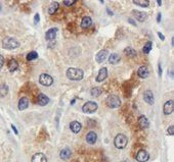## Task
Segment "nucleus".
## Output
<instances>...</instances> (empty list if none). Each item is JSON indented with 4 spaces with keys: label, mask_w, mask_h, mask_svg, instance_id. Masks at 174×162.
<instances>
[{
    "label": "nucleus",
    "mask_w": 174,
    "mask_h": 162,
    "mask_svg": "<svg viewBox=\"0 0 174 162\" xmlns=\"http://www.w3.org/2000/svg\"><path fill=\"white\" fill-rule=\"evenodd\" d=\"M67 78L71 81H80L84 77V72L80 68H74V67H70L67 69Z\"/></svg>",
    "instance_id": "obj_1"
},
{
    "label": "nucleus",
    "mask_w": 174,
    "mask_h": 162,
    "mask_svg": "<svg viewBox=\"0 0 174 162\" xmlns=\"http://www.w3.org/2000/svg\"><path fill=\"white\" fill-rule=\"evenodd\" d=\"M2 46H3L4 49L13 50V49H15V48H18V46H20V43H18V40H15V38L6 37L3 41H2Z\"/></svg>",
    "instance_id": "obj_2"
},
{
    "label": "nucleus",
    "mask_w": 174,
    "mask_h": 162,
    "mask_svg": "<svg viewBox=\"0 0 174 162\" xmlns=\"http://www.w3.org/2000/svg\"><path fill=\"white\" fill-rule=\"evenodd\" d=\"M127 143H128L127 137L123 134L117 135L114 140V145H115V147L118 148V149H124V148L127 146Z\"/></svg>",
    "instance_id": "obj_3"
},
{
    "label": "nucleus",
    "mask_w": 174,
    "mask_h": 162,
    "mask_svg": "<svg viewBox=\"0 0 174 162\" xmlns=\"http://www.w3.org/2000/svg\"><path fill=\"white\" fill-rule=\"evenodd\" d=\"M107 105L110 108H117L121 105V100L116 95H110L107 98Z\"/></svg>",
    "instance_id": "obj_4"
},
{
    "label": "nucleus",
    "mask_w": 174,
    "mask_h": 162,
    "mask_svg": "<svg viewBox=\"0 0 174 162\" xmlns=\"http://www.w3.org/2000/svg\"><path fill=\"white\" fill-rule=\"evenodd\" d=\"M82 110L84 113H88V114H90V113H93L97 110V104L93 101H88L83 105Z\"/></svg>",
    "instance_id": "obj_5"
},
{
    "label": "nucleus",
    "mask_w": 174,
    "mask_h": 162,
    "mask_svg": "<svg viewBox=\"0 0 174 162\" xmlns=\"http://www.w3.org/2000/svg\"><path fill=\"white\" fill-rule=\"evenodd\" d=\"M39 83L41 84L42 86L49 87V86H51L53 84V78L47 74H42V75H40V77H39Z\"/></svg>",
    "instance_id": "obj_6"
},
{
    "label": "nucleus",
    "mask_w": 174,
    "mask_h": 162,
    "mask_svg": "<svg viewBox=\"0 0 174 162\" xmlns=\"http://www.w3.org/2000/svg\"><path fill=\"white\" fill-rule=\"evenodd\" d=\"M149 159V154L146 150H139L136 154V160L138 162H146Z\"/></svg>",
    "instance_id": "obj_7"
},
{
    "label": "nucleus",
    "mask_w": 174,
    "mask_h": 162,
    "mask_svg": "<svg viewBox=\"0 0 174 162\" xmlns=\"http://www.w3.org/2000/svg\"><path fill=\"white\" fill-rule=\"evenodd\" d=\"M173 109H174L173 100H169V101H167L164 104V106H163V112H164V114H166V115L171 114V113L173 112Z\"/></svg>",
    "instance_id": "obj_8"
},
{
    "label": "nucleus",
    "mask_w": 174,
    "mask_h": 162,
    "mask_svg": "<svg viewBox=\"0 0 174 162\" xmlns=\"http://www.w3.org/2000/svg\"><path fill=\"white\" fill-rule=\"evenodd\" d=\"M107 77H108V69H107V67H101L98 71L97 77H96V82H103L107 79Z\"/></svg>",
    "instance_id": "obj_9"
},
{
    "label": "nucleus",
    "mask_w": 174,
    "mask_h": 162,
    "mask_svg": "<svg viewBox=\"0 0 174 162\" xmlns=\"http://www.w3.org/2000/svg\"><path fill=\"white\" fill-rule=\"evenodd\" d=\"M57 31L58 30L57 28H52V29L48 30L46 32V34H45V39H46L47 41H52V40H54L55 37H57Z\"/></svg>",
    "instance_id": "obj_10"
},
{
    "label": "nucleus",
    "mask_w": 174,
    "mask_h": 162,
    "mask_svg": "<svg viewBox=\"0 0 174 162\" xmlns=\"http://www.w3.org/2000/svg\"><path fill=\"white\" fill-rule=\"evenodd\" d=\"M143 100L148 104H151V105L154 104V101H155L154 94H153V92L151 90H148V91H146L143 93Z\"/></svg>",
    "instance_id": "obj_11"
},
{
    "label": "nucleus",
    "mask_w": 174,
    "mask_h": 162,
    "mask_svg": "<svg viewBox=\"0 0 174 162\" xmlns=\"http://www.w3.org/2000/svg\"><path fill=\"white\" fill-rule=\"evenodd\" d=\"M149 68H148V66H146V65L140 66L138 68V71H137L138 77L141 78V79H146V78L149 77Z\"/></svg>",
    "instance_id": "obj_12"
},
{
    "label": "nucleus",
    "mask_w": 174,
    "mask_h": 162,
    "mask_svg": "<svg viewBox=\"0 0 174 162\" xmlns=\"http://www.w3.org/2000/svg\"><path fill=\"white\" fill-rule=\"evenodd\" d=\"M81 128H82L81 123H80L79 121H77V120H74V121H72V122L70 123V129H71L74 134H78L79 132L81 131Z\"/></svg>",
    "instance_id": "obj_13"
},
{
    "label": "nucleus",
    "mask_w": 174,
    "mask_h": 162,
    "mask_svg": "<svg viewBox=\"0 0 174 162\" xmlns=\"http://www.w3.org/2000/svg\"><path fill=\"white\" fill-rule=\"evenodd\" d=\"M108 50H100V52H98L97 54H96V61H97L98 63H101L103 61H104L107 59V57H108Z\"/></svg>",
    "instance_id": "obj_14"
},
{
    "label": "nucleus",
    "mask_w": 174,
    "mask_h": 162,
    "mask_svg": "<svg viewBox=\"0 0 174 162\" xmlns=\"http://www.w3.org/2000/svg\"><path fill=\"white\" fill-rule=\"evenodd\" d=\"M132 14L134 15L136 20H137L138 21H141V23H143V21H146V17H148V15H146V12H143V11H138V10H133V11H132Z\"/></svg>",
    "instance_id": "obj_15"
},
{
    "label": "nucleus",
    "mask_w": 174,
    "mask_h": 162,
    "mask_svg": "<svg viewBox=\"0 0 174 162\" xmlns=\"http://www.w3.org/2000/svg\"><path fill=\"white\" fill-rule=\"evenodd\" d=\"M96 140H97V135H96L94 132H89V133L86 135V142L88 144L90 145L95 144Z\"/></svg>",
    "instance_id": "obj_16"
},
{
    "label": "nucleus",
    "mask_w": 174,
    "mask_h": 162,
    "mask_svg": "<svg viewBox=\"0 0 174 162\" xmlns=\"http://www.w3.org/2000/svg\"><path fill=\"white\" fill-rule=\"evenodd\" d=\"M32 162H47L46 156L42 153H36L32 157Z\"/></svg>",
    "instance_id": "obj_17"
},
{
    "label": "nucleus",
    "mask_w": 174,
    "mask_h": 162,
    "mask_svg": "<svg viewBox=\"0 0 174 162\" xmlns=\"http://www.w3.org/2000/svg\"><path fill=\"white\" fill-rule=\"evenodd\" d=\"M138 122H139V125H140V128L143 129H148L149 126V122L148 118L144 116V115H141V116H139Z\"/></svg>",
    "instance_id": "obj_18"
},
{
    "label": "nucleus",
    "mask_w": 174,
    "mask_h": 162,
    "mask_svg": "<svg viewBox=\"0 0 174 162\" xmlns=\"http://www.w3.org/2000/svg\"><path fill=\"white\" fill-rule=\"evenodd\" d=\"M48 102H49V98H48L45 94H43V93L39 94V96H38V103H39V105H41V106H45V105L48 104Z\"/></svg>",
    "instance_id": "obj_19"
},
{
    "label": "nucleus",
    "mask_w": 174,
    "mask_h": 162,
    "mask_svg": "<svg viewBox=\"0 0 174 162\" xmlns=\"http://www.w3.org/2000/svg\"><path fill=\"white\" fill-rule=\"evenodd\" d=\"M60 156L63 160H68V159H70V157L72 156V152L69 148H65V149H63L61 151Z\"/></svg>",
    "instance_id": "obj_20"
},
{
    "label": "nucleus",
    "mask_w": 174,
    "mask_h": 162,
    "mask_svg": "<svg viewBox=\"0 0 174 162\" xmlns=\"http://www.w3.org/2000/svg\"><path fill=\"white\" fill-rule=\"evenodd\" d=\"M29 106V100L26 98V97H23V98L20 99L18 101V109L20 110H25L27 109Z\"/></svg>",
    "instance_id": "obj_21"
},
{
    "label": "nucleus",
    "mask_w": 174,
    "mask_h": 162,
    "mask_svg": "<svg viewBox=\"0 0 174 162\" xmlns=\"http://www.w3.org/2000/svg\"><path fill=\"white\" fill-rule=\"evenodd\" d=\"M91 25H92V20H91V17H83V20H82V21H81V27H82L83 29H88Z\"/></svg>",
    "instance_id": "obj_22"
},
{
    "label": "nucleus",
    "mask_w": 174,
    "mask_h": 162,
    "mask_svg": "<svg viewBox=\"0 0 174 162\" xmlns=\"http://www.w3.org/2000/svg\"><path fill=\"white\" fill-rule=\"evenodd\" d=\"M120 59H121V57H120L119 54L117 53H112L111 55H110L109 57V62L111 64H116L120 61Z\"/></svg>",
    "instance_id": "obj_23"
},
{
    "label": "nucleus",
    "mask_w": 174,
    "mask_h": 162,
    "mask_svg": "<svg viewBox=\"0 0 174 162\" xmlns=\"http://www.w3.org/2000/svg\"><path fill=\"white\" fill-rule=\"evenodd\" d=\"M18 67V61L15 60V59H10V60L8 61V69H9V71L13 72L15 71H17Z\"/></svg>",
    "instance_id": "obj_24"
},
{
    "label": "nucleus",
    "mask_w": 174,
    "mask_h": 162,
    "mask_svg": "<svg viewBox=\"0 0 174 162\" xmlns=\"http://www.w3.org/2000/svg\"><path fill=\"white\" fill-rule=\"evenodd\" d=\"M58 7H60V4H58L57 2H52V3L50 4V6L48 7V13L51 15L54 14V13L57 11Z\"/></svg>",
    "instance_id": "obj_25"
},
{
    "label": "nucleus",
    "mask_w": 174,
    "mask_h": 162,
    "mask_svg": "<svg viewBox=\"0 0 174 162\" xmlns=\"http://www.w3.org/2000/svg\"><path fill=\"white\" fill-rule=\"evenodd\" d=\"M133 3L140 7H149V0H133Z\"/></svg>",
    "instance_id": "obj_26"
},
{
    "label": "nucleus",
    "mask_w": 174,
    "mask_h": 162,
    "mask_svg": "<svg viewBox=\"0 0 174 162\" xmlns=\"http://www.w3.org/2000/svg\"><path fill=\"white\" fill-rule=\"evenodd\" d=\"M124 53L126 54L128 57H135L136 56V51L130 47H127L126 49L124 50Z\"/></svg>",
    "instance_id": "obj_27"
},
{
    "label": "nucleus",
    "mask_w": 174,
    "mask_h": 162,
    "mask_svg": "<svg viewBox=\"0 0 174 162\" xmlns=\"http://www.w3.org/2000/svg\"><path fill=\"white\" fill-rule=\"evenodd\" d=\"M90 93H91L92 97H100L101 95V93H103V91H101L100 88H93L91 89Z\"/></svg>",
    "instance_id": "obj_28"
},
{
    "label": "nucleus",
    "mask_w": 174,
    "mask_h": 162,
    "mask_svg": "<svg viewBox=\"0 0 174 162\" xmlns=\"http://www.w3.org/2000/svg\"><path fill=\"white\" fill-rule=\"evenodd\" d=\"M152 47H153V44H152V42H148L146 45L143 46V53L144 54H149V52H151V50H152Z\"/></svg>",
    "instance_id": "obj_29"
},
{
    "label": "nucleus",
    "mask_w": 174,
    "mask_h": 162,
    "mask_svg": "<svg viewBox=\"0 0 174 162\" xmlns=\"http://www.w3.org/2000/svg\"><path fill=\"white\" fill-rule=\"evenodd\" d=\"M37 57H38V53L35 52V51H32V52L28 53V55H27V60L32 61L34 60V59H36Z\"/></svg>",
    "instance_id": "obj_30"
},
{
    "label": "nucleus",
    "mask_w": 174,
    "mask_h": 162,
    "mask_svg": "<svg viewBox=\"0 0 174 162\" xmlns=\"http://www.w3.org/2000/svg\"><path fill=\"white\" fill-rule=\"evenodd\" d=\"M8 92V87L6 85H2L0 87V96H5Z\"/></svg>",
    "instance_id": "obj_31"
},
{
    "label": "nucleus",
    "mask_w": 174,
    "mask_h": 162,
    "mask_svg": "<svg viewBox=\"0 0 174 162\" xmlns=\"http://www.w3.org/2000/svg\"><path fill=\"white\" fill-rule=\"evenodd\" d=\"M76 0H64V4L66 5V6H72Z\"/></svg>",
    "instance_id": "obj_32"
},
{
    "label": "nucleus",
    "mask_w": 174,
    "mask_h": 162,
    "mask_svg": "<svg viewBox=\"0 0 174 162\" xmlns=\"http://www.w3.org/2000/svg\"><path fill=\"white\" fill-rule=\"evenodd\" d=\"M167 133H168V135H170V136H173V134H174V126L173 125H170L169 128H168Z\"/></svg>",
    "instance_id": "obj_33"
},
{
    "label": "nucleus",
    "mask_w": 174,
    "mask_h": 162,
    "mask_svg": "<svg viewBox=\"0 0 174 162\" xmlns=\"http://www.w3.org/2000/svg\"><path fill=\"white\" fill-rule=\"evenodd\" d=\"M3 64H4V57L2 55H0V69L2 68Z\"/></svg>",
    "instance_id": "obj_34"
},
{
    "label": "nucleus",
    "mask_w": 174,
    "mask_h": 162,
    "mask_svg": "<svg viewBox=\"0 0 174 162\" xmlns=\"http://www.w3.org/2000/svg\"><path fill=\"white\" fill-rule=\"evenodd\" d=\"M39 20H40L39 14H38V13H36V14H35V24H38L39 23Z\"/></svg>",
    "instance_id": "obj_35"
},
{
    "label": "nucleus",
    "mask_w": 174,
    "mask_h": 162,
    "mask_svg": "<svg viewBox=\"0 0 174 162\" xmlns=\"http://www.w3.org/2000/svg\"><path fill=\"white\" fill-rule=\"evenodd\" d=\"M158 36L160 37V39H161L162 41H164V40H165V37H164V35H163V34L161 33V32H158Z\"/></svg>",
    "instance_id": "obj_36"
},
{
    "label": "nucleus",
    "mask_w": 174,
    "mask_h": 162,
    "mask_svg": "<svg viewBox=\"0 0 174 162\" xmlns=\"http://www.w3.org/2000/svg\"><path fill=\"white\" fill-rule=\"evenodd\" d=\"M11 129H13V132H15V135H18V132L17 128H15V126L13 125H11Z\"/></svg>",
    "instance_id": "obj_37"
},
{
    "label": "nucleus",
    "mask_w": 174,
    "mask_h": 162,
    "mask_svg": "<svg viewBox=\"0 0 174 162\" xmlns=\"http://www.w3.org/2000/svg\"><path fill=\"white\" fill-rule=\"evenodd\" d=\"M157 21L158 23H160V21H161V13H158V17H157Z\"/></svg>",
    "instance_id": "obj_38"
},
{
    "label": "nucleus",
    "mask_w": 174,
    "mask_h": 162,
    "mask_svg": "<svg viewBox=\"0 0 174 162\" xmlns=\"http://www.w3.org/2000/svg\"><path fill=\"white\" fill-rule=\"evenodd\" d=\"M159 75H162V67H161V63H159Z\"/></svg>",
    "instance_id": "obj_39"
},
{
    "label": "nucleus",
    "mask_w": 174,
    "mask_h": 162,
    "mask_svg": "<svg viewBox=\"0 0 174 162\" xmlns=\"http://www.w3.org/2000/svg\"><path fill=\"white\" fill-rule=\"evenodd\" d=\"M128 21H129V23H130V24H132L133 26H136V24H135L132 20H131V18H129V20H128Z\"/></svg>",
    "instance_id": "obj_40"
},
{
    "label": "nucleus",
    "mask_w": 174,
    "mask_h": 162,
    "mask_svg": "<svg viewBox=\"0 0 174 162\" xmlns=\"http://www.w3.org/2000/svg\"><path fill=\"white\" fill-rule=\"evenodd\" d=\"M157 2H158V5H160V6H161V5H162V0H157Z\"/></svg>",
    "instance_id": "obj_41"
},
{
    "label": "nucleus",
    "mask_w": 174,
    "mask_h": 162,
    "mask_svg": "<svg viewBox=\"0 0 174 162\" xmlns=\"http://www.w3.org/2000/svg\"><path fill=\"white\" fill-rule=\"evenodd\" d=\"M107 11H108L109 13H110V14H111V15H113V12H112L111 11V10H110V9H107Z\"/></svg>",
    "instance_id": "obj_42"
},
{
    "label": "nucleus",
    "mask_w": 174,
    "mask_h": 162,
    "mask_svg": "<svg viewBox=\"0 0 174 162\" xmlns=\"http://www.w3.org/2000/svg\"><path fill=\"white\" fill-rule=\"evenodd\" d=\"M100 2H101V3H103V0H100Z\"/></svg>",
    "instance_id": "obj_43"
},
{
    "label": "nucleus",
    "mask_w": 174,
    "mask_h": 162,
    "mask_svg": "<svg viewBox=\"0 0 174 162\" xmlns=\"http://www.w3.org/2000/svg\"><path fill=\"white\" fill-rule=\"evenodd\" d=\"M0 9H1V5H0Z\"/></svg>",
    "instance_id": "obj_44"
}]
</instances>
